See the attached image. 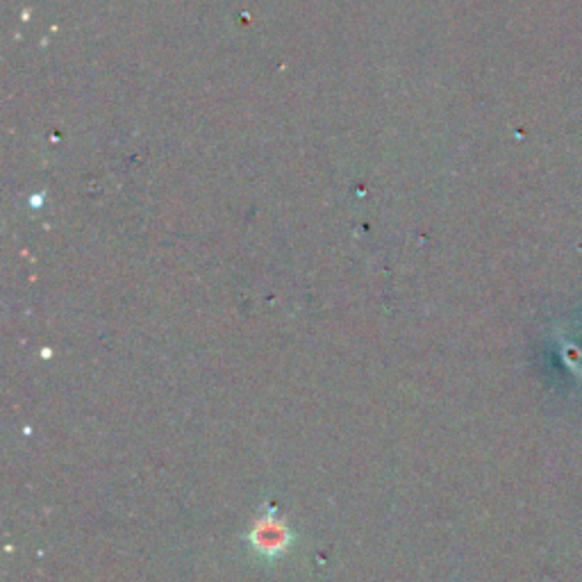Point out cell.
<instances>
[{"instance_id": "6da1fadb", "label": "cell", "mask_w": 582, "mask_h": 582, "mask_svg": "<svg viewBox=\"0 0 582 582\" xmlns=\"http://www.w3.org/2000/svg\"><path fill=\"white\" fill-rule=\"evenodd\" d=\"M248 539H251L253 551H257L262 557H271L273 560V557H280L289 548L291 532L285 521H280L273 517V514H269V517L257 519L251 537Z\"/></svg>"}]
</instances>
